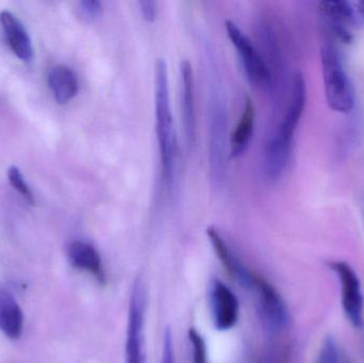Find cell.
Listing matches in <instances>:
<instances>
[{
	"instance_id": "obj_1",
	"label": "cell",
	"mask_w": 364,
	"mask_h": 363,
	"mask_svg": "<svg viewBox=\"0 0 364 363\" xmlns=\"http://www.w3.org/2000/svg\"><path fill=\"white\" fill-rule=\"evenodd\" d=\"M155 113L156 134L159 143L161 160L162 183L164 188L170 192L174 183L176 168L177 140L171 107L168 64L164 59H158L156 62Z\"/></svg>"
},
{
	"instance_id": "obj_2",
	"label": "cell",
	"mask_w": 364,
	"mask_h": 363,
	"mask_svg": "<svg viewBox=\"0 0 364 363\" xmlns=\"http://www.w3.org/2000/svg\"><path fill=\"white\" fill-rule=\"evenodd\" d=\"M321 61L327 104L336 112H350L355 106L354 87L337 47L333 44L323 45Z\"/></svg>"
},
{
	"instance_id": "obj_3",
	"label": "cell",
	"mask_w": 364,
	"mask_h": 363,
	"mask_svg": "<svg viewBox=\"0 0 364 363\" xmlns=\"http://www.w3.org/2000/svg\"><path fill=\"white\" fill-rule=\"evenodd\" d=\"M250 291L255 294L259 317L267 332L279 334L289 323V311L282 294L264 277L257 274Z\"/></svg>"
},
{
	"instance_id": "obj_4",
	"label": "cell",
	"mask_w": 364,
	"mask_h": 363,
	"mask_svg": "<svg viewBox=\"0 0 364 363\" xmlns=\"http://www.w3.org/2000/svg\"><path fill=\"white\" fill-rule=\"evenodd\" d=\"M225 26L229 40L235 45L243 62L244 70L250 82L257 87H269L272 81L271 70L248 36L233 21H226Z\"/></svg>"
},
{
	"instance_id": "obj_5",
	"label": "cell",
	"mask_w": 364,
	"mask_h": 363,
	"mask_svg": "<svg viewBox=\"0 0 364 363\" xmlns=\"http://www.w3.org/2000/svg\"><path fill=\"white\" fill-rule=\"evenodd\" d=\"M144 289L140 279L136 281L130 296L128 313L126 363L145 362L144 351Z\"/></svg>"
},
{
	"instance_id": "obj_6",
	"label": "cell",
	"mask_w": 364,
	"mask_h": 363,
	"mask_svg": "<svg viewBox=\"0 0 364 363\" xmlns=\"http://www.w3.org/2000/svg\"><path fill=\"white\" fill-rule=\"evenodd\" d=\"M329 266L341 283L342 307L346 319L354 327H363L364 298L358 275L346 261L331 262Z\"/></svg>"
},
{
	"instance_id": "obj_7",
	"label": "cell",
	"mask_w": 364,
	"mask_h": 363,
	"mask_svg": "<svg viewBox=\"0 0 364 363\" xmlns=\"http://www.w3.org/2000/svg\"><path fill=\"white\" fill-rule=\"evenodd\" d=\"M318 13L331 33L344 44L354 40L352 29L363 23V18L350 2L324 0L318 4Z\"/></svg>"
},
{
	"instance_id": "obj_8",
	"label": "cell",
	"mask_w": 364,
	"mask_h": 363,
	"mask_svg": "<svg viewBox=\"0 0 364 363\" xmlns=\"http://www.w3.org/2000/svg\"><path fill=\"white\" fill-rule=\"evenodd\" d=\"M306 98H307V89H306L305 78L301 72H296L293 80L292 97H291L288 110L277 132L269 142L280 148L291 151L295 131L305 110Z\"/></svg>"
},
{
	"instance_id": "obj_9",
	"label": "cell",
	"mask_w": 364,
	"mask_h": 363,
	"mask_svg": "<svg viewBox=\"0 0 364 363\" xmlns=\"http://www.w3.org/2000/svg\"><path fill=\"white\" fill-rule=\"evenodd\" d=\"M209 300L214 327L220 332L235 327L239 319V300L232 290L220 279H213L210 283Z\"/></svg>"
},
{
	"instance_id": "obj_10",
	"label": "cell",
	"mask_w": 364,
	"mask_h": 363,
	"mask_svg": "<svg viewBox=\"0 0 364 363\" xmlns=\"http://www.w3.org/2000/svg\"><path fill=\"white\" fill-rule=\"evenodd\" d=\"M207 234L211 241L214 251L218 255L220 264L224 266L230 277H232L241 287L245 289H252L254 285L255 278L257 273L252 272L242 260L233 253L226 241L223 238L216 228L209 227L207 229Z\"/></svg>"
},
{
	"instance_id": "obj_11",
	"label": "cell",
	"mask_w": 364,
	"mask_h": 363,
	"mask_svg": "<svg viewBox=\"0 0 364 363\" xmlns=\"http://www.w3.org/2000/svg\"><path fill=\"white\" fill-rule=\"evenodd\" d=\"M181 112L184 134L188 146L196 142V112H195V83L192 64L188 60L181 62Z\"/></svg>"
},
{
	"instance_id": "obj_12",
	"label": "cell",
	"mask_w": 364,
	"mask_h": 363,
	"mask_svg": "<svg viewBox=\"0 0 364 363\" xmlns=\"http://www.w3.org/2000/svg\"><path fill=\"white\" fill-rule=\"evenodd\" d=\"M210 132V164L214 180L223 178L225 170V151H226V114L224 108L215 104L212 114Z\"/></svg>"
},
{
	"instance_id": "obj_13",
	"label": "cell",
	"mask_w": 364,
	"mask_h": 363,
	"mask_svg": "<svg viewBox=\"0 0 364 363\" xmlns=\"http://www.w3.org/2000/svg\"><path fill=\"white\" fill-rule=\"evenodd\" d=\"M68 257L75 269L89 273L100 285H105L106 275L104 266L95 246L85 241H74L68 246Z\"/></svg>"
},
{
	"instance_id": "obj_14",
	"label": "cell",
	"mask_w": 364,
	"mask_h": 363,
	"mask_svg": "<svg viewBox=\"0 0 364 363\" xmlns=\"http://www.w3.org/2000/svg\"><path fill=\"white\" fill-rule=\"evenodd\" d=\"M0 23L13 53L23 61H30L32 58L31 40L23 23L9 11L0 13Z\"/></svg>"
},
{
	"instance_id": "obj_15",
	"label": "cell",
	"mask_w": 364,
	"mask_h": 363,
	"mask_svg": "<svg viewBox=\"0 0 364 363\" xmlns=\"http://www.w3.org/2000/svg\"><path fill=\"white\" fill-rule=\"evenodd\" d=\"M256 110L252 98L246 96L245 107L240 117L230 140V155L232 158H239L245 153L250 146L252 134H254Z\"/></svg>"
},
{
	"instance_id": "obj_16",
	"label": "cell",
	"mask_w": 364,
	"mask_h": 363,
	"mask_svg": "<svg viewBox=\"0 0 364 363\" xmlns=\"http://www.w3.org/2000/svg\"><path fill=\"white\" fill-rule=\"evenodd\" d=\"M23 315L15 298L0 288V330L9 339H18L23 332Z\"/></svg>"
},
{
	"instance_id": "obj_17",
	"label": "cell",
	"mask_w": 364,
	"mask_h": 363,
	"mask_svg": "<svg viewBox=\"0 0 364 363\" xmlns=\"http://www.w3.org/2000/svg\"><path fill=\"white\" fill-rule=\"evenodd\" d=\"M48 85L59 104L70 102L78 94V77L72 68L65 65L53 67L48 75Z\"/></svg>"
},
{
	"instance_id": "obj_18",
	"label": "cell",
	"mask_w": 364,
	"mask_h": 363,
	"mask_svg": "<svg viewBox=\"0 0 364 363\" xmlns=\"http://www.w3.org/2000/svg\"><path fill=\"white\" fill-rule=\"evenodd\" d=\"M290 355L288 343L274 342L263 350L256 363H288Z\"/></svg>"
},
{
	"instance_id": "obj_19",
	"label": "cell",
	"mask_w": 364,
	"mask_h": 363,
	"mask_svg": "<svg viewBox=\"0 0 364 363\" xmlns=\"http://www.w3.org/2000/svg\"><path fill=\"white\" fill-rule=\"evenodd\" d=\"M188 340L192 345L193 363H210L205 339L195 328L188 330Z\"/></svg>"
},
{
	"instance_id": "obj_20",
	"label": "cell",
	"mask_w": 364,
	"mask_h": 363,
	"mask_svg": "<svg viewBox=\"0 0 364 363\" xmlns=\"http://www.w3.org/2000/svg\"><path fill=\"white\" fill-rule=\"evenodd\" d=\"M316 363H341V353L333 337H327L323 341Z\"/></svg>"
},
{
	"instance_id": "obj_21",
	"label": "cell",
	"mask_w": 364,
	"mask_h": 363,
	"mask_svg": "<svg viewBox=\"0 0 364 363\" xmlns=\"http://www.w3.org/2000/svg\"><path fill=\"white\" fill-rule=\"evenodd\" d=\"M9 181H10L11 185L27 200L29 204L34 205V196L30 190L29 185L26 183L23 180V175L19 172L18 168H11L8 172Z\"/></svg>"
},
{
	"instance_id": "obj_22",
	"label": "cell",
	"mask_w": 364,
	"mask_h": 363,
	"mask_svg": "<svg viewBox=\"0 0 364 363\" xmlns=\"http://www.w3.org/2000/svg\"><path fill=\"white\" fill-rule=\"evenodd\" d=\"M78 16L82 21H95L102 14V4L98 0H83L78 4L77 6Z\"/></svg>"
},
{
	"instance_id": "obj_23",
	"label": "cell",
	"mask_w": 364,
	"mask_h": 363,
	"mask_svg": "<svg viewBox=\"0 0 364 363\" xmlns=\"http://www.w3.org/2000/svg\"><path fill=\"white\" fill-rule=\"evenodd\" d=\"M162 363H176L175 362L174 347H173L172 332L170 330H166V334H164Z\"/></svg>"
},
{
	"instance_id": "obj_24",
	"label": "cell",
	"mask_w": 364,
	"mask_h": 363,
	"mask_svg": "<svg viewBox=\"0 0 364 363\" xmlns=\"http://www.w3.org/2000/svg\"><path fill=\"white\" fill-rule=\"evenodd\" d=\"M141 12H142L143 17L145 21L149 23H153L157 18L158 10L157 2L151 1V0H144L140 1Z\"/></svg>"
},
{
	"instance_id": "obj_25",
	"label": "cell",
	"mask_w": 364,
	"mask_h": 363,
	"mask_svg": "<svg viewBox=\"0 0 364 363\" xmlns=\"http://www.w3.org/2000/svg\"><path fill=\"white\" fill-rule=\"evenodd\" d=\"M357 10H358L359 14H360L361 17L364 19V0L357 4Z\"/></svg>"
}]
</instances>
